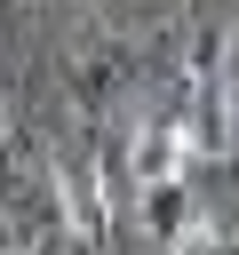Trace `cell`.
<instances>
[{
	"mask_svg": "<svg viewBox=\"0 0 239 255\" xmlns=\"http://www.w3.org/2000/svg\"><path fill=\"white\" fill-rule=\"evenodd\" d=\"M191 167V143H183V120H143L127 135V175L135 183H167Z\"/></svg>",
	"mask_w": 239,
	"mask_h": 255,
	"instance_id": "obj_1",
	"label": "cell"
},
{
	"mask_svg": "<svg viewBox=\"0 0 239 255\" xmlns=\"http://www.w3.org/2000/svg\"><path fill=\"white\" fill-rule=\"evenodd\" d=\"M143 199H135V215H143V231L159 239V247H175L191 223H199V199H191V183L183 175H167V183H135Z\"/></svg>",
	"mask_w": 239,
	"mask_h": 255,
	"instance_id": "obj_2",
	"label": "cell"
},
{
	"mask_svg": "<svg viewBox=\"0 0 239 255\" xmlns=\"http://www.w3.org/2000/svg\"><path fill=\"white\" fill-rule=\"evenodd\" d=\"M0 255H24V239H16V223L0 215Z\"/></svg>",
	"mask_w": 239,
	"mask_h": 255,
	"instance_id": "obj_3",
	"label": "cell"
},
{
	"mask_svg": "<svg viewBox=\"0 0 239 255\" xmlns=\"http://www.w3.org/2000/svg\"><path fill=\"white\" fill-rule=\"evenodd\" d=\"M231 120H239V72H231Z\"/></svg>",
	"mask_w": 239,
	"mask_h": 255,
	"instance_id": "obj_4",
	"label": "cell"
},
{
	"mask_svg": "<svg viewBox=\"0 0 239 255\" xmlns=\"http://www.w3.org/2000/svg\"><path fill=\"white\" fill-rule=\"evenodd\" d=\"M207 255H231V247H207Z\"/></svg>",
	"mask_w": 239,
	"mask_h": 255,
	"instance_id": "obj_5",
	"label": "cell"
}]
</instances>
